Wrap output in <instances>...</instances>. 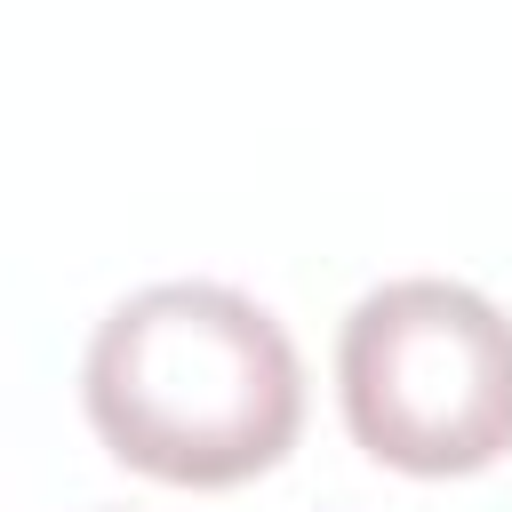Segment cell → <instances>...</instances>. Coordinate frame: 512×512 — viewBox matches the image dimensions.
Returning <instances> with one entry per match:
<instances>
[{
  "label": "cell",
  "instance_id": "1",
  "mask_svg": "<svg viewBox=\"0 0 512 512\" xmlns=\"http://www.w3.org/2000/svg\"><path fill=\"white\" fill-rule=\"evenodd\" d=\"M96 440L168 488H240L304 432L288 328L224 280H160L104 312L80 360Z\"/></svg>",
  "mask_w": 512,
  "mask_h": 512
},
{
  "label": "cell",
  "instance_id": "2",
  "mask_svg": "<svg viewBox=\"0 0 512 512\" xmlns=\"http://www.w3.org/2000/svg\"><path fill=\"white\" fill-rule=\"evenodd\" d=\"M352 440L408 480H464L512 456V320L464 280H384L336 336Z\"/></svg>",
  "mask_w": 512,
  "mask_h": 512
}]
</instances>
